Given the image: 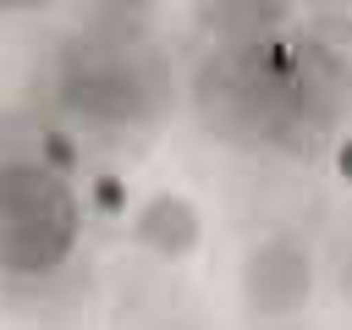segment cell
<instances>
[{
	"label": "cell",
	"instance_id": "6da1fadb",
	"mask_svg": "<svg viewBox=\"0 0 352 330\" xmlns=\"http://www.w3.org/2000/svg\"><path fill=\"white\" fill-rule=\"evenodd\" d=\"M72 236L66 198L38 176H0V264H50Z\"/></svg>",
	"mask_w": 352,
	"mask_h": 330
}]
</instances>
